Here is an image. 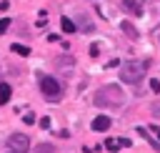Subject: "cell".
<instances>
[{
	"instance_id": "obj_1",
	"label": "cell",
	"mask_w": 160,
	"mask_h": 153,
	"mask_svg": "<svg viewBox=\"0 0 160 153\" xmlns=\"http://www.w3.org/2000/svg\"><path fill=\"white\" fill-rule=\"evenodd\" d=\"M92 103L98 108H122L125 105V93H122L120 85H102V88H98Z\"/></svg>"
},
{
	"instance_id": "obj_2",
	"label": "cell",
	"mask_w": 160,
	"mask_h": 153,
	"mask_svg": "<svg viewBox=\"0 0 160 153\" xmlns=\"http://www.w3.org/2000/svg\"><path fill=\"white\" fill-rule=\"evenodd\" d=\"M145 68H148V63L125 60V63L120 65V80H122V83H138V80L145 75Z\"/></svg>"
},
{
	"instance_id": "obj_3",
	"label": "cell",
	"mask_w": 160,
	"mask_h": 153,
	"mask_svg": "<svg viewBox=\"0 0 160 153\" xmlns=\"http://www.w3.org/2000/svg\"><path fill=\"white\" fill-rule=\"evenodd\" d=\"M40 90L48 95V100H60V83L52 75H40Z\"/></svg>"
},
{
	"instance_id": "obj_4",
	"label": "cell",
	"mask_w": 160,
	"mask_h": 153,
	"mask_svg": "<svg viewBox=\"0 0 160 153\" xmlns=\"http://www.w3.org/2000/svg\"><path fill=\"white\" fill-rule=\"evenodd\" d=\"M8 145H10L12 150H18V153H25V150L30 148V140H28L25 133H12V135L8 138Z\"/></svg>"
},
{
	"instance_id": "obj_5",
	"label": "cell",
	"mask_w": 160,
	"mask_h": 153,
	"mask_svg": "<svg viewBox=\"0 0 160 153\" xmlns=\"http://www.w3.org/2000/svg\"><path fill=\"white\" fill-rule=\"evenodd\" d=\"M122 10H128V13H132V15H142V5H140V0H122Z\"/></svg>"
},
{
	"instance_id": "obj_6",
	"label": "cell",
	"mask_w": 160,
	"mask_h": 153,
	"mask_svg": "<svg viewBox=\"0 0 160 153\" xmlns=\"http://www.w3.org/2000/svg\"><path fill=\"white\" fill-rule=\"evenodd\" d=\"M108 128H110V118H108V115H98V118L92 120V130L102 133V130H108Z\"/></svg>"
},
{
	"instance_id": "obj_7",
	"label": "cell",
	"mask_w": 160,
	"mask_h": 153,
	"mask_svg": "<svg viewBox=\"0 0 160 153\" xmlns=\"http://www.w3.org/2000/svg\"><path fill=\"white\" fill-rule=\"evenodd\" d=\"M120 30H122V33H125L130 40H138V38H140V33H138V30H135V28H132L128 20H122V23H120Z\"/></svg>"
},
{
	"instance_id": "obj_8",
	"label": "cell",
	"mask_w": 160,
	"mask_h": 153,
	"mask_svg": "<svg viewBox=\"0 0 160 153\" xmlns=\"http://www.w3.org/2000/svg\"><path fill=\"white\" fill-rule=\"evenodd\" d=\"M60 28H62V33H68V35L78 30V25H75V23H72L70 18H62V20H60Z\"/></svg>"
},
{
	"instance_id": "obj_9",
	"label": "cell",
	"mask_w": 160,
	"mask_h": 153,
	"mask_svg": "<svg viewBox=\"0 0 160 153\" xmlns=\"http://www.w3.org/2000/svg\"><path fill=\"white\" fill-rule=\"evenodd\" d=\"M10 93H12V88H10L8 83H0V105L10 100Z\"/></svg>"
},
{
	"instance_id": "obj_10",
	"label": "cell",
	"mask_w": 160,
	"mask_h": 153,
	"mask_svg": "<svg viewBox=\"0 0 160 153\" xmlns=\"http://www.w3.org/2000/svg\"><path fill=\"white\" fill-rule=\"evenodd\" d=\"M138 133H140V135H142V138H145V140H148V143H150L155 150H160V143H158L155 138H150V135H148V128H140V125H138Z\"/></svg>"
},
{
	"instance_id": "obj_11",
	"label": "cell",
	"mask_w": 160,
	"mask_h": 153,
	"mask_svg": "<svg viewBox=\"0 0 160 153\" xmlns=\"http://www.w3.org/2000/svg\"><path fill=\"white\" fill-rule=\"evenodd\" d=\"M10 48H12V53H18V55H30V48H28V45H20V43H12Z\"/></svg>"
},
{
	"instance_id": "obj_12",
	"label": "cell",
	"mask_w": 160,
	"mask_h": 153,
	"mask_svg": "<svg viewBox=\"0 0 160 153\" xmlns=\"http://www.w3.org/2000/svg\"><path fill=\"white\" fill-rule=\"evenodd\" d=\"M32 153H55V148H52L50 143H40V145H38Z\"/></svg>"
},
{
	"instance_id": "obj_13",
	"label": "cell",
	"mask_w": 160,
	"mask_h": 153,
	"mask_svg": "<svg viewBox=\"0 0 160 153\" xmlns=\"http://www.w3.org/2000/svg\"><path fill=\"white\" fill-rule=\"evenodd\" d=\"M118 145H120V140H112V138L105 140V148H108V150H118Z\"/></svg>"
},
{
	"instance_id": "obj_14",
	"label": "cell",
	"mask_w": 160,
	"mask_h": 153,
	"mask_svg": "<svg viewBox=\"0 0 160 153\" xmlns=\"http://www.w3.org/2000/svg\"><path fill=\"white\" fill-rule=\"evenodd\" d=\"M8 25H10V18H2V20H0V35L8 30Z\"/></svg>"
},
{
	"instance_id": "obj_15",
	"label": "cell",
	"mask_w": 160,
	"mask_h": 153,
	"mask_svg": "<svg viewBox=\"0 0 160 153\" xmlns=\"http://www.w3.org/2000/svg\"><path fill=\"white\" fill-rule=\"evenodd\" d=\"M150 88H152L155 93H160V80H155V78H152V80H150Z\"/></svg>"
},
{
	"instance_id": "obj_16",
	"label": "cell",
	"mask_w": 160,
	"mask_h": 153,
	"mask_svg": "<svg viewBox=\"0 0 160 153\" xmlns=\"http://www.w3.org/2000/svg\"><path fill=\"white\" fill-rule=\"evenodd\" d=\"M22 120H25V123H28V125H30V123H35V115H32V113H28V115H25V118H22Z\"/></svg>"
},
{
	"instance_id": "obj_17",
	"label": "cell",
	"mask_w": 160,
	"mask_h": 153,
	"mask_svg": "<svg viewBox=\"0 0 160 153\" xmlns=\"http://www.w3.org/2000/svg\"><path fill=\"white\" fill-rule=\"evenodd\" d=\"M40 125L42 128H50V118H40Z\"/></svg>"
},
{
	"instance_id": "obj_18",
	"label": "cell",
	"mask_w": 160,
	"mask_h": 153,
	"mask_svg": "<svg viewBox=\"0 0 160 153\" xmlns=\"http://www.w3.org/2000/svg\"><path fill=\"white\" fill-rule=\"evenodd\" d=\"M152 115H160V103H152Z\"/></svg>"
},
{
	"instance_id": "obj_19",
	"label": "cell",
	"mask_w": 160,
	"mask_h": 153,
	"mask_svg": "<svg viewBox=\"0 0 160 153\" xmlns=\"http://www.w3.org/2000/svg\"><path fill=\"white\" fill-rule=\"evenodd\" d=\"M150 130H152V133H155V135H158V138H160V128H158V125H152V128H150Z\"/></svg>"
},
{
	"instance_id": "obj_20",
	"label": "cell",
	"mask_w": 160,
	"mask_h": 153,
	"mask_svg": "<svg viewBox=\"0 0 160 153\" xmlns=\"http://www.w3.org/2000/svg\"><path fill=\"white\" fill-rule=\"evenodd\" d=\"M10 153H18V150H10Z\"/></svg>"
}]
</instances>
